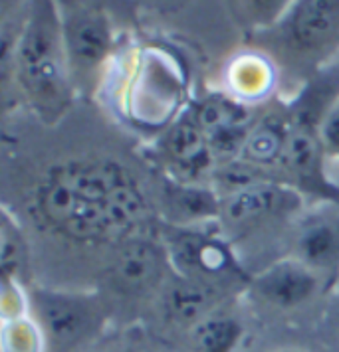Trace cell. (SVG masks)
Segmentation results:
<instances>
[{
	"mask_svg": "<svg viewBox=\"0 0 339 352\" xmlns=\"http://www.w3.org/2000/svg\"><path fill=\"white\" fill-rule=\"evenodd\" d=\"M274 65L262 52L238 54L226 69V81L232 96L240 103L258 101L270 94L274 85Z\"/></svg>",
	"mask_w": 339,
	"mask_h": 352,
	"instance_id": "8fae6325",
	"label": "cell"
},
{
	"mask_svg": "<svg viewBox=\"0 0 339 352\" xmlns=\"http://www.w3.org/2000/svg\"><path fill=\"white\" fill-rule=\"evenodd\" d=\"M169 263V252L163 245L145 238L131 236L121 241L113 257V283L121 291L143 293L161 281Z\"/></svg>",
	"mask_w": 339,
	"mask_h": 352,
	"instance_id": "30bf717a",
	"label": "cell"
},
{
	"mask_svg": "<svg viewBox=\"0 0 339 352\" xmlns=\"http://www.w3.org/2000/svg\"><path fill=\"white\" fill-rule=\"evenodd\" d=\"M163 309L167 319L181 327H189L191 331L198 320L205 319L214 309H218L214 287L203 281L181 277L165 293Z\"/></svg>",
	"mask_w": 339,
	"mask_h": 352,
	"instance_id": "7c38bea8",
	"label": "cell"
},
{
	"mask_svg": "<svg viewBox=\"0 0 339 352\" xmlns=\"http://www.w3.org/2000/svg\"><path fill=\"white\" fill-rule=\"evenodd\" d=\"M243 338V320L220 309H214L191 329V340L196 352H236Z\"/></svg>",
	"mask_w": 339,
	"mask_h": 352,
	"instance_id": "9a60e30c",
	"label": "cell"
},
{
	"mask_svg": "<svg viewBox=\"0 0 339 352\" xmlns=\"http://www.w3.org/2000/svg\"><path fill=\"white\" fill-rule=\"evenodd\" d=\"M30 297V317L40 327L48 349H76L101 331L103 305L94 293L38 287Z\"/></svg>",
	"mask_w": 339,
	"mask_h": 352,
	"instance_id": "277c9868",
	"label": "cell"
},
{
	"mask_svg": "<svg viewBox=\"0 0 339 352\" xmlns=\"http://www.w3.org/2000/svg\"><path fill=\"white\" fill-rule=\"evenodd\" d=\"M165 151L178 168L191 175L207 170L214 159L207 135L196 127L191 119L178 121L177 125L169 131L165 139Z\"/></svg>",
	"mask_w": 339,
	"mask_h": 352,
	"instance_id": "5bb4252c",
	"label": "cell"
},
{
	"mask_svg": "<svg viewBox=\"0 0 339 352\" xmlns=\"http://www.w3.org/2000/svg\"><path fill=\"white\" fill-rule=\"evenodd\" d=\"M300 206L302 198L296 190L280 182L260 180L223 196L220 220L232 228H246L288 212H296Z\"/></svg>",
	"mask_w": 339,
	"mask_h": 352,
	"instance_id": "ba28073f",
	"label": "cell"
},
{
	"mask_svg": "<svg viewBox=\"0 0 339 352\" xmlns=\"http://www.w3.org/2000/svg\"><path fill=\"white\" fill-rule=\"evenodd\" d=\"M62 24L72 78L94 76L115 48V32L107 14L99 8H76L62 16Z\"/></svg>",
	"mask_w": 339,
	"mask_h": 352,
	"instance_id": "5b68a950",
	"label": "cell"
},
{
	"mask_svg": "<svg viewBox=\"0 0 339 352\" xmlns=\"http://www.w3.org/2000/svg\"><path fill=\"white\" fill-rule=\"evenodd\" d=\"M0 261L2 279L22 283V277L28 272V245L12 216L4 210L0 226Z\"/></svg>",
	"mask_w": 339,
	"mask_h": 352,
	"instance_id": "d6986e66",
	"label": "cell"
},
{
	"mask_svg": "<svg viewBox=\"0 0 339 352\" xmlns=\"http://www.w3.org/2000/svg\"><path fill=\"white\" fill-rule=\"evenodd\" d=\"M34 208L52 232L80 243L127 240L147 214L135 178L112 160H70L50 168Z\"/></svg>",
	"mask_w": 339,
	"mask_h": 352,
	"instance_id": "6da1fadb",
	"label": "cell"
},
{
	"mask_svg": "<svg viewBox=\"0 0 339 352\" xmlns=\"http://www.w3.org/2000/svg\"><path fill=\"white\" fill-rule=\"evenodd\" d=\"M189 119L205 135L223 131V129L250 127V117H248V109L244 107V103L228 96L209 97V99L196 103Z\"/></svg>",
	"mask_w": 339,
	"mask_h": 352,
	"instance_id": "e0dca14e",
	"label": "cell"
},
{
	"mask_svg": "<svg viewBox=\"0 0 339 352\" xmlns=\"http://www.w3.org/2000/svg\"><path fill=\"white\" fill-rule=\"evenodd\" d=\"M167 252L181 277H189L194 281L212 285L214 279L232 275L234 272L240 273V265L228 243L207 234L183 232Z\"/></svg>",
	"mask_w": 339,
	"mask_h": 352,
	"instance_id": "9c48e42d",
	"label": "cell"
},
{
	"mask_svg": "<svg viewBox=\"0 0 339 352\" xmlns=\"http://www.w3.org/2000/svg\"><path fill=\"white\" fill-rule=\"evenodd\" d=\"M8 74L42 113L54 115L70 103L74 78L56 0H28L17 28L4 26L2 78Z\"/></svg>",
	"mask_w": 339,
	"mask_h": 352,
	"instance_id": "7a4b0ae2",
	"label": "cell"
},
{
	"mask_svg": "<svg viewBox=\"0 0 339 352\" xmlns=\"http://www.w3.org/2000/svg\"><path fill=\"white\" fill-rule=\"evenodd\" d=\"M316 131L325 162H339V97L323 111Z\"/></svg>",
	"mask_w": 339,
	"mask_h": 352,
	"instance_id": "7402d4cb",
	"label": "cell"
},
{
	"mask_svg": "<svg viewBox=\"0 0 339 352\" xmlns=\"http://www.w3.org/2000/svg\"><path fill=\"white\" fill-rule=\"evenodd\" d=\"M290 256L316 272L329 287L339 279V208L316 210L296 228Z\"/></svg>",
	"mask_w": 339,
	"mask_h": 352,
	"instance_id": "52a82bcc",
	"label": "cell"
},
{
	"mask_svg": "<svg viewBox=\"0 0 339 352\" xmlns=\"http://www.w3.org/2000/svg\"><path fill=\"white\" fill-rule=\"evenodd\" d=\"M270 42L298 67H320L339 52V0H296Z\"/></svg>",
	"mask_w": 339,
	"mask_h": 352,
	"instance_id": "3957f363",
	"label": "cell"
},
{
	"mask_svg": "<svg viewBox=\"0 0 339 352\" xmlns=\"http://www.w3.org/2000/svg\"><path fill=\"white\" fill-rule=\"evenodd\" d=\"M272 352H309L306 349H300V346H282V349H276Z\"/></svg>",
	"mask_w": 339,
	"mask_h": 352,
	"instance_id": "cb8c5ba5",
	"label": "cell"
},
{
	"mask_svg": "<svg viewBox=\"0 0 339 352\" xmlns=\"http://www.w3.org/2000/svg\"><path fill=\"white\" fill-rule=\"evenodd\" d=\"M325 281L294 256L280 257L250 279V289L260 301L278 311H296L311 303Z\"/></svg>",
	"mask_w": 339,
	"mask_h": 352,
	"instance_id": "8992f818",
	"label": "cell"
},
{
	"mask_svg": "<svg viewBox=\"0 0 339 352\" xmlns=\"http://www.w3.org/2000/svg\"><path fill=\"white\" fill-rule=\"evenodd\" d=\"M282 162L298 178L314 180L325 166V155L318 139V131L306 125H291Z\"/></svg>",
	"mask_w": 339,
	"mask_h": 352,
	"instance_id": "2e32d148",
	"label": "cell"
},
{
	"mask_svg": "<svg viewBox=\"0 0 339 352\" xmlns=\"http://www.w3.org/2000/svg\"><path fill=\"white\" fill-rule=\"evenodd\" d=\"M290 129L291 125H288L286 121H282L276 115L264 117L262 121L250 127L238 159L250 166H256V168L282 162Z\"/></svg>",
	"mask_w": 339,
	"mask_h": 352,
	"instance_id": "4fadbf2b",
	"label": "cell"
},
{
	"mask_svg": "<svg viewBox=\"0 0 339 352\" xmlns=\"http://www.w3.org/2000/svg\"><path fill=\"white\" fill-rule=\"evenodd\" d=\"M0 315H2V322L30 317V297H28V293H24L22 283L2 279Z\"/></svg>",
	"mask_w": 339,
	"mask_h": 352,
	"instance_id": "603a6c76",
	"label": "cell"
},
{
	"mask_svg": "<svg viewBox=\"0 0 339 352\" xmlns=\"http://www.w3.org/2000/svg\"><path fill=\"white\" fill-rule=\"evenodd\" d=\"M48 344L32 317L2 322V352H46Z\"/></svg>",
	"mask_w": 339,
	"mask_h": 352,
	"instance_id": "ffe728a7",
	"label": "cell"
},
{
	"mask_svg": "<svg viewBox=\"0 0 339 352\" xmlns=\"http://www.w3.org/2000/svg\"><path fill=\"white\" fill-rule=\"evenodd\" d=\"M173 208L177 214H183L185 220H201V218H220V204L223 198L214 196V192L198 188V186H178L175 188Z\"/></svg>",
	"mask_w": 339,
	"mask_h": 352,
	"instance_id": "44dd1931",
	"label": "cell"
},
{
	"mask_svg": "<svg viewBox=\"0 0 339 352\" xmlns=\"http://www.w3.org/2000/svg\"><path fill=\"white\" fill-rule=\"evenodd\" d=\"M296 0H228L236 22L258 34L270 32L288 14Z\"/></svg>",
	"mask_w": 339,
	"mask_h": 352,
	"instance_id": "ac0fdd59",
	"label": "cell"
}]
</instances>
